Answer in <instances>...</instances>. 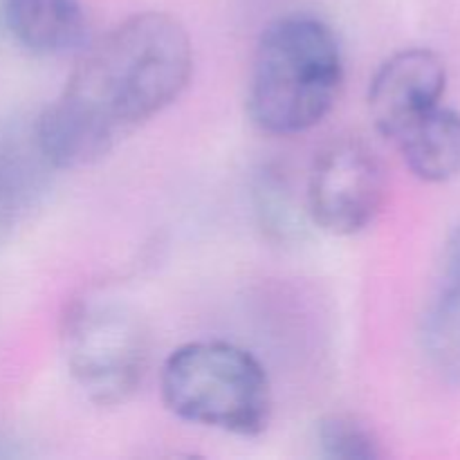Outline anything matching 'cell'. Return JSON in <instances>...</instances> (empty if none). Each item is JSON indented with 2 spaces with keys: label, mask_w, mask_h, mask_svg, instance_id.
I'll return each mask as SVG.
<instances>
[{
  "label": "cell",
  "mask_w": 460,
  "mask_h": 460,
  "mask_svg": "<svg viewBox=\"0 0 460 460\" xmlns=\"http://www.w3.org/2000/svg\"><path fill=\"white\" fill-rule=\"evenodd\" d=\"M193 75V48L178 18L144 12L93 39L66 88L34 119L54 171L90 166L173 106Z\"/></svg>",
  "instance_id": "cell-1"
},
{
  "label": "cell",
  "mask_w": 460,
  "mask_h": 460,
  "mask_svg": "<svg viewBox=\"0 0 460 460\" xmlns=\"http://www.w3.org/2000/svg\"><path fill=\"white\" fill-rule=\"evenodd\" d=\"M344 85V52L326 21L288 13L256 43L247 81V112L270 135L305 133L335 108Z\"/></svg>",
  "instance_id": "cell-2"
},
{
  "label": "cell",
  "mask_w": 460,
  "mask_h": 460,
  "mask_svg": "<svg viewBox=\"0 0 460 460\" xmlns=\"http://www.w3.org/2000/svg\"><path fill=\"white\" fill-rule=\"evenodd\" d=\"M164 407L178 420L256 438L272 418V386L263 364L236 344L189 341L160 371Z\"/></svg>",
  "instance_id": "cell-3"
},
{
  "label": "cell",
  "mask_w": 460,
  "mask_h": 460,
  "mask_svg": "<svg viewBox=\"0 0 460 460\" xmlns=\"http://www.w3.org/2000/svg\"><path fill=\"white\" fill-rule=\"evenodd\" d=\"M61 350L81 394L102 407L137 394L151 364V337L137 310L115 296L93 295L67 308Z\"/></svg>",
  "instance_id": "cell-4"
},
{
  "label": "cell",
  "mask_w": 460,
  "mask_h": 460,
  "mask_svg": "<svg viewBox=\"0 0 460 460\" xmlns=\"http://www.w3.org/2000/svg\"><path fill=\"white\" fill-rule=\"evenodd\" d=\"M386 200V171L359 137H337L319 148L305 187V216L331 236L371 227Z\"/></svg>",
  "instance_id": "cell-5"
},
{
  "label": "cell",
  "mask_w": 460,
  "mask_h": 460,
  "mask_svg": "<svg viewBox=\"0 0 460 460\" xmlns=\"http://www.w3.org/2000/svg\"><path fill=\"white\" fill-rule=\"evenodd\" d=\"M447 90V66L427 48L391 54L368 84V115L376 130L395 142L409 126L438 108Z\"/></svg>",
  "instance_id": "cell-6"
},
{
  "label": "cell",
  "mask_w": 460,
  "mask_h": 460,
  "mask_svg": "<svg viewBox=\"0 0 460 460\" xmlns=\"http://www.w3.org/2000/svg\"><path fill=\"white\" fill-rule=\"evenodd\" d=\"M420 341L436 376L460 389V223L445 241L434 295L422 317Z\"/></svg>",
  "instance_id": "cell-7"
},
{
  "label": "cell",
  "mask_w": 460,
  "mask_h": 460,
  "mask_svg": "<svg viewBox=\"0 0 460 460\" xmlns=\"http://www.w3.org/2000/svg\"><path fill=\"white\" fill-rule=\"evenodd\" d=\"M4 22L36 57H79L93 40L81 0H3Z\"/></svg>",
  "instance_id": "cell-8"
},
{
  "label": "cell",
  "mask_w": 460,
  "mask_h": 460,
  "mask_svg": "<svg viewBox=\"0 0 460 460\" xmlns=\"http://www.w3.org/2000/svg\"><path fill=\"white\" fill-rule=\"evenodd\" d=\"M395 146L418 180L443 184L460 175V112L440 103L409 126Z\"/></svg>",
  "instance_id": "cell-9"
},
{
  "label": "cell",
  "mask_w": 460,
  "mask_h": 460,
  "mask_svg": "<svg viewBox=\"0 0 460 460\" xmlns=\"http://www.w3.org/2000/svg\"><path fill=\"white\" fill-rule=\"evenodd\" d=\"M252 202H254L261 229L270 238L279 243H290L304 234L299 207L295 205L286 180H281L277 171L265 169L263 173H259L252 187Z\"/></svg>",
  "instance_id": "cell-10"
},
{
  "label": "cell",
  "mask_w": 460,
  "mask_h": 460,
  "mask_svg": "<svg viewBox=\"0 0 460 460\" xmlns=\"http://www.w3.org/2000/svg\"><path fill=\"white\" fill-rule=\"evenodd\" d=\"M314 447L328 460H377L382 456L376 434L353 416L322 418L314 425Z\"/></svg>",
  "instance_id": "cell-11"
},
{
  "label": "cell",
  "mask_w": 460,
  "mask_h": 460,
  "mask_svg": "<svg viewBox=\"0 0 460 460\" xmlns=\"http://www.w3.org/2000/svg\"><path fill=\"white\" fill-rule=\"evenodd\" d=\"M21 202H18L16 193L12 191V187L7 184V180L0 175V247L4 245V241L12 234L13 223H16V216L21 211Z\"/></svg>",
  "instance_id": "cell-12"
}]
</instances>
